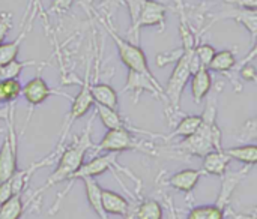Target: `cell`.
I'll list each match as a JSON object with an SVG mask.
<instances>
[{"mask_svg": "<svg viewBox=\"0 0 257 219\" xmlns=\"http://www.w3.org/2000/svg\"><path fill=\"white\" fill-rule=\"evenodd\" d=\"M6 123H8V131L0 147V182L8 180L18 170V137L15 131L14 104H11Z\"/></svg>", "mask_w": 257, "mask_h": 219, "instance_id": "52a82bcc", "label": "cell"}, {"mask_svg": "<svg viewBox=\"0 0 257 219\" xmlns=\"http://www.w3.org/2000/svg\"><path fill=\"white\" fill-rule=\"evenodd\" d=\"M33 65H36L35 60H18V59H14V60L8 62L6 65H3L0 68V80H14V78H18L21 75V72L27 66H33Z\"/></svg>", "mask_w": 257, "mask_h": 219, "instance_id": "83f0119b", "label": "cell"}, {"mask_svg": "<svg viewBox=\"0 0 257 219\" xmlns=\"http://www.w3.org/2000/svg\"><path fill=\"white\" fill-rule=\"evenodd\" d=\"M202 176H203V171L200 168L199 170H196V168H185V170H181V171L169 176L164 180V185L188 195V194H191L194 191V188L197 186V183H199Z\"/></svg>", "mask_w": 257, "mask_h": 219, "instance_id": "7c38bea8", "label": "cell"}, {"mask_svg": "<svg viewBox=\"0 0 257 219\" xmlns=\"http://www.w3.org/2000/svg\"><path fill=\"white\" fill-rule=\"evenodd\" d=\"M236 65V54L232 50H221L215 51L211 63L208 65V69L212 72H220V74H230Z\"/></svg>", "mask_w": 257, "mask_h": 219, "instance_id": "44dd1931", "label": "cell"}, {"mask_svg": "<svg viewBox=\"0 0 257 219\" xmlns=\"http://www.w3.org/2000/svg\"><path fill=\"white\" fill-rule=\"evenodd\" d=\"M184 53L179 57V60L175 63L173 72L167 81V86L164 87V95H166V116L169 122H175L176 116L181 111V98L184 93L185 86L188 84L191 78V69H190V57L194 51L196 45L190 44H181Z\"/></svg>", "mask_w": 257, "mask_h": 219, "instance_id": "3957f363", "label": "cell"}, {"mask_svg": "<svg viewBox=\"0 0 257 219\" xmlns=\"http://www.w3.org/2000/svg\"><path fill=\"white\" fill-rule=\"evenodd\" d=\"M184 50L182 47L178 48V50H173V51H167V53H161L157 56V65L161 68V66H166V65H170V63H176L179 60V57L182 56Z\"/></svg>", "mask_w": 257, "mask_h": 219, "instance_id": "d6a6232c", "label": "cell"}, {"mask_svg": "<svg viewBox=\"0 0 257 219\" xmlns=\"http://www.w3.org/2000/svg\"><path fill=\"white\" fill-rule=\"evenodd\" d=\"M21 95H23V98L26 99V102H27L29 107H30L29 114H27V119H26L24 126H23V132L26 131V126H27V123L30 122V117H32V114H33V110H35L38 105H41L42 102H45L50 96L59 95V96H65V98H68V99H72V96H69L68 93H62V92H59V90L51 89V87L47 84V81L42 78V74H41V72H38V75H35L32 80H29V81L21 87Z\"/></svg>", "mask_w": 257, "mask_h": 219, "instance_id": "ba28073f", "label": "cell"}, {"mask_svg": "<svg viewBox=\"0 0 257 219\" xmlns=\"http://www.w3.org/2000/svg\"><path fill=\"white\" fill-rule=\"evenodd\" d=\"M101 204L107 215L123 216V218L130 215V201L123 195L113 192L110 189L101 188Z\"/></svg>", "mask_w": 257, "mask_h": 219, "instance_id": "4fadbf2b", "label": "cell"}, {"mask_svg": "<svg viewBox=\"0 0 257 219\" xmlns=\"http://www.w3.org/2000/svg\"><path fill=\"white\" fill-rule=\"evenodd\" d=\"M93 152L122 153V152H140L151 156H160L157 146L151 141L136 137L128 129H110L98 144H93Z\"/></svg>", "mask_w": 257, "mask_h": 219, "instance_id": "5b68a950", "label": "cell"}, {"mask_svg": "<svg viewBox=\"0 0 257 219\" xmlns=\"http://www.w3.org/2000/svg\"><path fill=\"white\" fill-rule=\"evenodd\" d=\"M221 2H224V3H229V0H221Z\"/></svg>", "mask_w": 257, "mask_h": 219, "instance_id": "74e56055", "label": "cell"}, {"mask_svg": "<svg viewBox=\"0 0 257 219\" xmlns=\"http://www.w3.org/2000/svg\"><path fill=\"white\" fill-rule=\"evenodd\" d=\"M224 210L217 203L215 204H205L196 206L188 212L187 219H224Z\"/></svg>", "mask_w": 257, "mask_h": 219, "instance_id": "4316f807", "label": "cell"}, {"mask_svg": "<svg viewBox=\"0 0 257 219\" xmlns=\"http://www.w3.org/2000/svg\"><path fill=\"white\" fill-rule=\"evenodd\" d=\"M229 5L239 9H250V11L257 9V0H229Z\"/></svg>", "mask_w": 257, "mask_h": 219, "instance_id": "d590c367", "label": "cell"}, {"mask_svg": "<svg viewBox=\"0 0 257 219\" xmlns=\"http://www.w3.org/2000/svg\"><path fill=\"white\" fill-rule=\"evenodd\" d=\"M166 17H167V6L157 0H148L136 21V24L130 29V38L133 44L139 45L140 41V30L143 27H160L161 30L166 29Z\"/></svg>", "mask_w": 257, "mask_h": 219, "instance_id": "9c48e42d", "label": "cell"}, {"mask_svg": "<svg viewBox=\"0 0 257 219\" xmlns=\"http://www.w3.org/2000/svg\"><path fill=\"white\" fill-rule=\"evenodd\" d=\"M36 17H41L42 18V23H44V27H45V32L48 36H51L53 33V27L50 26V20H48V14H47V9H44V5H42V0H29L27 6H26V11H24V17H23V21H21V30H24L26 33L32 29L33 23H35V18Z\"/></svg>", "mask_w": 257, "mask_h": 219, "instance_id": "2e32d148", "label": "cell"}, {"mask_svg": "<svg viewBox=\"0 0 257 219\" xmlns=\"http://www.w3.org/2000/svg\"><path fill=\"white\" fill-rule=\"evenodd\" d=\"M215 51H217V50H215L214 45H211V44H197V45L194 47V56L197 57L200 66H205V68H208V65L211 63V60H212Z\"/></svg>", "mask_w": 257, "mask_h": 219, "instance_id": "f546056e", "label": "cell"}, {"mask_svg": "<svg viewBox=\"0 0 257 219\" xmlns=\"http://www.w3.org/2000/svg\"><path fill=\"white\" fill-rule=\"evenodd\" d=\"M218 18H230L235 20L236 23L242 24L251 35V41L254 44L257 33V12L256 11H250V9H239V8H232L223 14H218L215 20Z\"/></svg>", "mask_w": 257, "mask_h": 219, "instance_id": "d6986e66", "label": "cell"}, {"mask_svg": "<svg viewBox=\"0 0 257 219\" xmlns=\"http://www.w3.org/2000/svg\"><path fill=\"white\" fill-rule=\"evenodd\" d=\"M137 219H163V204L155 198L143 200L136 210Z\"/></svg>", "mask_w": 257, "mask_h": 219, "instance_id": "484cf974", "label": "cell"}, {"mask_svg": "<svg viewBox=\"0 0 257 219\" xmlns=\"http://www.w3.org/2000/svg\"><path fill=\"white\" fill-rule=\"evenodd\" d=\"M14 27V14L11 11L0 12V44H3L6 35Z\"/></svg>", "mask_w": 257, "mask_h": 219, "instance_id": "4dcf8cb0", "label": "cell"}, {"mask_svg": "<svg viewBox=\"0 0 257 219\" xmlns=\"http://www.w3.org/2000/svg\"><path fill=\"white\" fill-rule=\"evenodd\" d=\"M202 123V116H197V114H190V116H184L175 126V129H172L170 134L167 135H161V138L164 141H170L176 137H181V138H187L190 135H193L199 126Z\"/></svg>", "mask_w": 257, "mask_h": 219, "instance_id": "ffe728a7", "label": "cell"}, {"mask_svg": "<svg viewBox=\"0 0 257 219\" xmlns=\"http://www.w3.org/2000/svg\"><path fill=\"white\" fill-rule=\"evenodd\" d=\"M90 95H92L93 104H99L102 107L113 108V110H117L119 107V95L107 83H96V80L92 81Z\"/></svg>", "mask_w": 257, "mask_h": 219, "instance_id": "e0dca14e", "label": "cell"}, {"mask_svg": "<svg viewBox=\"0 0 257 219\" xmlns=\"http://www.w3.org/2000/svg\"><path fill=\"white\" fill-rule=\"evenodd\" d=\"M117 156H119V153H105V155H99V156L92 158L89 162H83L81 167H80L74 174H71V177L66 180V182H68L66 189H63L62 192L57 194V198H56V201H54V204H53V207H51V210H50V215H56V213H57L62 200H63L65 195L71 191V188L74 186V182H75V180L95 179V177H98V176H102V174L107 173V171H113L114 174L119 171V173L126 174L131 180H134V182L140 186V185H142V180H140L137 176H134L131 170H128L126 167L120 165L119 161H117Z\"/></svg>", "mask_w": 257, "mask_h": 219, "instance_id": "7a4b0ae2", "label": "cell"}, {"mask_svg": "<svg viewBox=\"0 0 257 219\" xmlns=\"http://www.w3.org/2000/svg\"><path fill=\"white\" fill-rule=\"evenodd\" d=\"M21 83L18 78L14 80H0V104L9 105L14 104L21 96Z\"/></svg>", "mask_w": 257, "mask_h": 219, "instance_id": "d4e9b609", "label": "cell"}, {"mask_svg": "<svg viewBox=\"0 0 257 219\" xmlns=\"http://www.w3.org/2000/svg\"><path fill=\"white\" fill-rule=\"evenodd\" d=\"M24 38H26V32L21 30L17 39H14V41H11V42H3V44H0V68H2L3 65H6L8 62L17 59V56H18V53H20V45H21V42L24 41Z\"/></svg>", "mask_w": 257, "mask_h": 219, "instance_id": "f1b7e54d", "label": "cell"}, {"mask_svg": "<svg viewBox=\"0 0 257 219\" xmlns=\"http://www.w3.org/2000/svg\"><path fill=\"white\" fill-rule=\"evenodd\" d=\"M72 5H74V0H51V5H50L47 14L63 15L72 8Z\"/></svg>", "mask_w": 257, "mask_h": 219, "instance_id": "836d02e7", "label": "cell"}, {"mask_svg": "<svg viewBox=\"0 0 257 219\" xmlns=\"http://www.w3.org/2000/svg\"><path fill=\"white\" fill-rule=\"evenodd\" d=\"M120 2L125 3L126 8H128L130 18H131V27H133V26L136 24V21H137V18H139L140 12H142L145 3H146L148 0H120Z\"/></svg>", "mask_w": 257, "mask_h": 219, "instance_id": "1f68e13d", "label": "cell"}, {"mask_svg": "<svg viewBox=\"0 0 257 219\" xmlns=\"http://www.w3.org/2000/svg\"><path fill=\"white\" fill-rule=\"evenodd\" d=\"M93 15L95 18L99 21V24L105 29V32L110 35V38L113 39L116 48H117V53H119V57L122 60V63L128 68V71H136V72H140V74H145L151 78H155V75L152 74L151 68H149V63H148V59H146V54L145 51L142 50L140 45L137 44H133L131 41H126L125 38H122L116 29L113 27L111 21H110V17L104 18L99 12L93 11Z\"/></svg>", "mask_w": 257, "mask_h": 219, "instance_id": "277c9868", "label": "cell"}, {"mask_svg": "<svg viewBox=\"0 0 257 219\" xmlns=\"http://www.w3.org/2000/svg\"><path fill=\"white\" fill-rule=\"evenodd\" d=\"M190 81H191V95H193L194 102L202 104V101L211 93V89H212L211 71L202 66L191 75Z\"/></svg>", "mask_w": 257, "mask_h": 219, "instance_id": "9a60e30c", "label": "cell"}, {"mask_svg": "<svg viewBox=\"0 0 257 219\" xmlns=\"http://www.w3.org/2000/svg\"><path fill=\"white\" fill-rule=\"evenodd\" d=\"M14 195L12 192V185H11V180H5V182H0V206Z\"/></svg>", "mask_w": 257, "mask_h": 219, "instance_id": "e575fe53", "label": "cell"}, {"mask_svg": "<svg viewBox=\"0 0 257 219\" xmlns=\"http://www.w3.org/2000/svg\"><path fill=\"white\" fill-rule=\"evenodd\" d=\"M251 167H244L242 170L236 171V173H229L226 171V174L223 176V185H221V191H220V195H218V201L217 204L223 209L227 207L229 201H230V197L233 194V191L236 189V186L241 183V180L248 174Z\"/></svg>", "mask_w": 257, "mask_h": 219, "instance_id": "ac0fdd59", "label": "cell"}, {"mask_svg": "<svg viewBox=\"0 0 257 219\" xmlns=\"http://www.w3.org/2000/svg\"><path fill=\"white\" fill-rule=\"evenodd\" d=\"M95 107V114L99 117L101 123L110 131V129H128L134 134H142V135H149V137H160V134H155V132H151V131H145V129H140V128H136L133 126L126 119H123L117 110H113V108H107V107H102L99 104H93Z\"/></svg>", "mask_w": 257, "mask_h": 219, "instance_id": "8fae6325", "label": "cell"}, {"mask_svg": "<svg viewBox=\"0 0 257 219\" xmlns=\"http://www.w3.org/2000/svg\"><path fill=\"white\" fill-rule=\"evenodd\" d=\"M123 93H131L134 102H139L142 93H151L154 98L163 101L166 104V95H164V87L157 78H151L145 74L136 72V71H128L126 75V83L122 89Z\"/></svg>", "mask_w": 257, "mask_h": 219, "instance_id": "30bf717a", "label": "cell"}, {"mask_svg": "<svg viewBox=\"0 0 257 219\" xmlns=\"http://www.w3.org/2000/svg\"><path fill=\"white\" fill-rule=\"evenodd\" d=\"M93 120H95V114L89 119V123L86 125L84 131L78 137H75L74 141L68 147L62 149V152L57 156V165H56L54 171L50 174V177L45 180V183L32 194V197L29 200V204L39 200V195H42L53 185L66 182L71 177V174H74L81 167V164L84 162L86 153L90 149H93V143H92Z\"/></svg>", "mask_w": 257, "mask_h": 219, "instance_id": "6da1fadb", "label": "cell"}, {"mask_svg": "<svg viewBox=\"0 0 257 219\" xmlns=\"http://www.w3.org/2000/svg\"><path fill=\"white\" fill-rule=\"evenodd\" d=\"M9 108H11V104L9 105H3L0 107V120H5L8 119V114H9Z\"/></svg>", "mask_w": 257, "mask_h": 219, "instance_id": "8d00e7d4", "label": "cell"}, {"mask_svg": "<svg viewBox=\"0 0 257 219\" xmlns=\"http://www.w3.org/2000/svg\"><path fill=\"white\" fill-rule=\"evenodd\" d=\"M202 171L203 174H211V176H218L223 177L229 168L230 158L226 155L224 149L221 150H211L202 158Z\"/></svg>", "mask_w": 257, "mask_h": 219, "instance_id": "5bb4252c", "label": "cell"}, {"mask_svg": "<svg viewBox=\"0 0 257 219\" xmlns=\"http://www.w3.org/2000/svg\"><path fill=\"white\" fill-rule=\"evenodd\" d=\"M90 72H92V66L89 63L87 69H86V74H84V78L80 81V92L77 93L75 98L71 99V110H69V113H68V116L65 119V123H63V128H62V132H60V137H59V143H57V146L54 149L57 153L62 152L65 140H66L72 125L78 119H81L93 107V99H92V95H90V84H92Z\"/></svg>", "mask_w": 257, "mask_h": 219, "instance_id": "8992f818", "label": "cell"}, {"mask_svg": "<svg viewBox=\"0 0 257 219\" xmlns=\"http://www.w3.org/2000/svg\"><path fill=\"white\" fill-rule=\"evenodd\" d=\"M226 155L230 161H238L245 167H253L257 162V146L256 144H242L236 147L224 149Z\"/></svg>", "mask_w": 257, "mask_h": 219, "instance_id": "7402d4cb", "label": "cell"}, {"mask_svg": "<svg viewBox=\"0 0 257 219\" xmlns=\"http://www.w3.org/2000/svg\"><path fill=\"white\" fill-rule=\"evenodd\" d=\"M26 204L23 194H14L0 206V219H20L24 213Z\"/></svg>", "mask_w": 257, "mask_h": 219, "instance_id": "cb8c5ba5", "label": "cell"}, {"mask_svg": "<svg viewBox=\"0 0 257 219\" xmlns=\"http://www.w3.org/2000/svg\"><path fill=\"white\" fill-rule=\"evenodd\" d=\"M84 189H86V197L87 201L95 212L98 219H108V215L104 212L102 204H101V186L95 179H84Z\"/></svg>", "mask_w": 257, "mask_h": 219, "instance_id": "603a6c76", "label": "cell"}]
</instances>
